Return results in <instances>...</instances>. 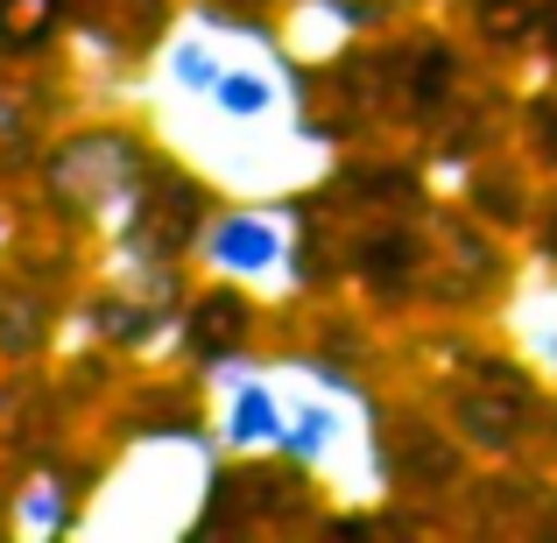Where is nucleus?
I'll return each instance as SVG.
<instances>
[{"label": "nucleus", "instance_id": "obj_4", "mask_svg": "<svg viewBox=\"0 0 557 543\" xmlns=\"http://www.w3.org/2000/svg\"><path fill=\"white\" fill-rule=\"evenodd\" d=\"M508 340L522 346L530 374L557 388V261H544V269L516 289V304H508Z\"/></svg>", "mask_w": 557, "mask_h": 543}, {"label": "nucleus", "instance_id": "obj_5", "mask_svg": "<svg viewBox=\"0 0 557 543\" xmlns=\"http://www.w3.org/2000/svg\"><path fill=\"white\" fill-rule=\"evenodd\" d=\"M233 42L205 36V28H177V36L163 42V57H156V85H163V99H177V107H198L205 92H212L219 64H226Z\"/></svg>", "mask_w": 557, "mask_h": 543}, {"label": "nucleus", "instance_id": "obj_6", "mask_svg": "<svg viewBox=\"0 0 557 543\" xmlns=\"http://www.w3.org/2000/svg\"><path fill=\"white\" fill-rule=\"evenodd\" d=\"M8 522H14V530H22V536H57V530H71L64 488H57V480H28V488L14 494Z\"/></svg>", "mask_w": 557, "mask_h": 543}, {"label": "nucleus", "instance_id": "obj_7", "mask_svg": "<svg viewBox=\"0 0 557 543\" xmlns=\"http://www.w3.org/2000/svg\"><path fill=\"white\" fill-rule=\"evenodd\" d=\"M544 261H557V198L544 205Z\"/></svg>", "mask_w": 557, "mask_h": 543}, {"label": "nucleus", "instance_id": "obj_3", "mask_svg": "<svg viewBox=\"0 0 557 543\" xmlns=\"http://www.w3.org/2000/svg\"><path fill=\"white\" fill-rule=\"evenodd\" d=\"M289 99H297V71L283 64V50L247 36V42L226 50V64H219L212 92H205L198 107L212 113L219 127H233V135H261V127H275L289 113Z\"/></svg>", "mask_w": 557, "mask_h": 543}, {"label": "nucleus", "instance_id": "obj_1", "mask_svg": "<svg viewBox=\"0 0 557 543\" xmlns=\"http://www.w3.org/2000/svg\"><path fill=\"white\" fill-rule=\"evenodd\" d=\"M190 255H198V269L212 275V283H240V289H283L289 275H297V226H289L283 205H212V212L198 219V240H190Z\"/></svg>", "mask_w": 557, "mask_h": 543}, {"label": "nucleus", "instance_id": "obj_2", "mask_svg": "<svg viewBox=\"0 0 557 543\" xmlns=\"http://www.w3.org/2000/svg\"><path fill=\"white\" fill-rule=\"evenodd\" d=\"M212 374V445L226 459H275L283 452V381L261 374L247 354H226L205 367Z\"/></svg>", "mask_w": 557, "mask_h": 543}]
</instances>
